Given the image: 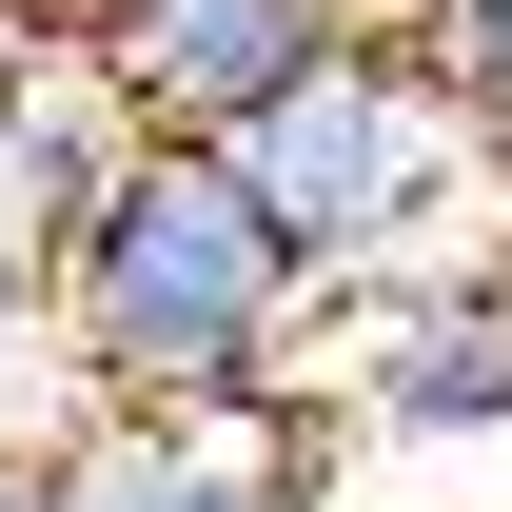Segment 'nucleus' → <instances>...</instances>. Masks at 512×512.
I'll return each mask as SVG.
<instances>
[{
    "instance_id": "1",
    "label": "nucleus",
    "mask_w": 512,
    "mask_h": 512,
    "mask_svg": "<svg viewBox=\"0 0 512 512\" xmlns=\"http://www.w3.org/2000/svg\"><path fill=\"white\" fill-rule=\"evenodd\" d=\"M20 335L79 414H316V256L276 237L237 138H119L20 237Z\"/></svg>"
},
{
    "instance_id": "2",
    "label": "nucleus",
    "mask_w": 512,
    "mask_h": 512,
    "mask_svg": "<svg viewBox=\"0 0 512 512\" xmlns=\"http://www.w3.org/2000/svg\"><path fill=\"white\" fill-rule=\"evenodd\" d=\"M237 178L276 197V237L316 256V296H394V276L493 256V138L414 79L394 20H355V40H335V60L237 138Z\"/></svg>"
},
{
    "instance_id": "3",
    "label": "nucleus",
    "mask_w": 512,
    "mask_h": 512,
    "mask_svg": "<svg viewBox=\"0 0 512 512\" xmlns=\"http://www.w3.org/2000/svg\"><path fill=\"white\" fill-rule=\"evenodd\" d=\"M316 493L355 512H512V276H394L316 335Z\"/></svg>"
},
{
    "instance_id": "4",
    "label": "nucleus",
    "mask_w": 512,
    "mask_h": 512,
    "mask_svg": "<svg viewBox=\"0 0 512 512\" xmlns=\"http://www.w3.org/2000/svg\"><path fill=\"white\" fill-rule=\"evenodd\" d=\"M375 0H60V60L119 138H256Z\"/></svg>"
},
{
    "instance_id": "5",
    "label": "nucleus",
    "mask_w": 512,
    "mask_h": 512,
    "mask_svg": "<svg viewBox=\"0 0 512 512\" xmlns=\"http://www.w3.org/2000/svg\"><path fill=\"white\" fill-rule=\"evenodd\" d=\"M316 414H60V512H296Z\"/></svg>"
},
{
    "instance_id": "6",
    "label": "nucleus",
    "mask_w": 512,
    "mask_h": 512,
    "mask_svg": "<svg viewBox=\"0 0 512 512\" xmlns=\"http://www.w3.org/2000/svg\"><path fill=\"white\" fill-rule=\"evenodd\" d=\"M375 20L414 40V79H434L453 119H473V138L512 158V0H375Z\"/></svg>"
},
{
    "instance_id": "7",
    "label": "nucleus",
    "mask_w": 512,
    "mask_h": 512,
    "mask_svg": "<svg viewBox=\"0 0 512 512\" xmlns=\"http://www.w3.org/2000/svg\"><path fill=\"white\" fill-rule=\"evenodd\" d=\"M0 512H60V434H0Z\"/></svg>"
},
{
    "instance_id": "8",
    "label": "nucleus",
    "mask_w": 512,
    "mask_h": 512,
    "mask_svg": "<svg viewBox=\"0 0 512 512\" xmlns=\"http://www.w3.org/2000/svg\"><path fill=\"white\" fill-rule=\"evenodd\" d=\"M493 276H512V158H493Z\"/></svg>"
},
{
    "instance_id": "9",
    "label": "nucleus",
    "mask_w": 512,
    "mask_h": 512,
    "mask_svg": "<svg viewBox=\"0 0 512 512\" xmlns=\"http://www.w3.org/2000/svg\"><path fill=\"white\" fill-rule=\"evenodd\" d=\"M296 512H355V493H316V473H296Z\"/></svg>"
}]
</instances>
